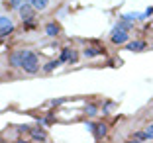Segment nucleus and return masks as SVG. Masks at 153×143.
Segmentation results:
<instances>
[{"instance_id": "nucleus-1", "label": "nucleus", "mask_w": 153, "mask_h": 143, "mask_svg": "<svg viewBox=\"0 0 153 143\" xmlns=\"http://www.w3.org/2000/svg\"><path fill=\"white\" fill-rule=\"evenodd\" d=\"M22 69H24L26 73H30V75H33V73H37V71H39V59H37V55L33 53V51L24 49Z\"/></svg>"}, {"instance_id": "nucleus-2", "label": "nucleus", "mask_w": 153, "mask_h": 143, "mask_svg": "<svg viewBox=\"0 0 153 143\" xmlns=\"http://www.w3.org/2000/svg\"><path fill=\"white\" fill-rule=\"evenodd\" d=\"M128 39H130V36H128L126 30H122V27H114V31H112V43L122 45V43H126Z\"/></svg>"}, {"instance_id": "nucleus-3", "label": "nucleus", "mask_w": 153, "mask_h": 143, "mask_svg": "<svg viewBox=\"0 0 153 143\" xmlns=\"http://www.w3.org/2000/svg\"><path fill=\"white\" fill-rule=\"evenodd\" d=\"M18 12H20V16H22L24 22H32V20H33V12H36V8H33L32 4H22V6L18 8Z\"/></svg>"}, {"instance_id": "nucleus-4", "label": "nucleus", "mask_w": 153, "mask_h": 143, "mask_svg": "<svg viewBox=\"0 0 153 143\" xmlns=\"http://www.w3.org/2000/svg\"><path fill=\"white\" fill-rule=\"evenodd\" d=\"M12 30H14V24L10 22V18L0 16V37H6L8 33H12Z\"/></svg>"}, {"instance_id": "nucleus-5", "label": "nucleus", "mask_w": 153, "mask_h": 143, "mask_svg": "<svg viewBox=\"0 0 153 143\" xmlns=\"http://www.w3.org/2000/svg\"><path fill=\"white\" fill-rule=\"evenodd\" d=\"M76 59H79L76 51L71 49V47H65V49L61 51V59H59V61L61 63H76Z\"/></svg>"}, {"instance_id": "nucleus-6", "label": "nucleus", "mask_w": 153, "mask_h": 143, "mask_svg": "<svg viewBox=\"0 0 153 143\" xmlns=\"http://www.w3.org/2000/svg\"><path fill=\"white\" fill-rule=\"evenodd\" d=\"M22 59H24V49H18L10 55V65L16 69H22Z\"/></svg>"}, {"instance_id": "nucleus-7", "label": "nucleus", "mask_w": 153, "mask_h": 143, "mask_svg": "<svg viewBox=\"0 0 153 143\" xmlns=\"http://www.w3.org/2000/svg\"><path fill=\"white\" fill-rule=\"evenodd\" d=\"M130 139H131V141H149V139H153V133H149L147 130H145V131H135Z\"/></svg>"}, {"instance_id": "nucleus-8", "label": "nucleus", "mask_w": 153, "mask_h": 143, "mask_svg": "<svg viewBox=\"0 0 153 143\" xmlns=\"http://www.w3.org/2000/svg\"><path fill=\"white\" fill-rule=\"evenodd\" d=\"M102 53H104V49H102V47H86V49L82 51V55H85L86 59L96 57V55H102Z\"/></svg>"}, {"instance_id": "nucleus-9", "label": "nucleus", "mask_w": 153, "mask_h": 143, "mask_svg": "<svg viewBox=\"0 0 153 143\" xmlns=\"http://www.w3.org/2000/svg\"><path fill=\"white\" fill-rule=\"evenodd\" d=\"M106 130H108V127H106L104 124H96L94 127H92V131H94V137H96V139H102L104 135H106Z\"/></svg>"}, {"instance_id": "nucleus-10", "label": "nucleus", "mask_w": 153, "mask_h": 143, "mask_svg": "<svg viewBox=\"0 0 153 143\" xmlns=\"http://www.w3.org/2000/svg\"><path fill=\"white\" fill-rule=\"evenodd\" d=\"M45 33H47V36L49 37H55V36H59V26L57 24H47V26H45Z\"/></svg>"}, {"instance_id": "nucleus-11", "label": "nucleus", "mask_w": 153, "mask_h": 143, "mask_svg": "<svg viewBox=\"0 0 153 143\" xmlns=\"http://www.w3.org/2000/svg\"><path fill=\"white\" fill-rule=\"evenodd\" d=\"M145 49V41H131L128 43V51H143Z\"/></svg>"}, {"instance_id": "nucleus-12", "label": "nucleus", "mask_w": 153, "mask_h": 143, "mask_svg": "<svg viewBox=\"0 0 153 143\" xmlns=\"http://www.w3.org/2000/svg\"><path fill=\"white\" fill-rule=\"evenodd\" d=\"M30 135H32V139H36V141H45V139H47L45 131H41V130H30Z\"/></svg>"}, {"instance_id": "nucleus-13", "label": "nucleus", "mask_w": 153, "mask_h": 143, "mask_svg": "<svg viewBox=\"0 0 153 143\" xmlns=\"http://www.w3.org/2000/svg\"><path fill=\"white\" fill-rule=\"evenodd\" d=\"M85 114L86 116H96V114H98V108H96L94 104H86L85 106Z\"/></svg>"}, {"instance_id": "nucleus-14", "label": "nucleus", "mask_w": 153, "mask_h": 143, "mask_svg": "<svg viewBox=\"0 0 153 143\" xmlns=\"http://www.w3.org/2000/svg\"><path fill=\"white\" fill-rule=\"evenodd\" d=\"M32 6L36 10H45L47 8V0H32Z\"/></svg>"}, {"instance_id": "nucleus-15", "label": "nucleus", "mask_w": 153, "mask_h": 143, "mask_svg": "<svg viewBox=\"0 0 153 143\" xmlns=\"http://www.w3.org/2000/svg\"><path fill=\"white\" fill-rule=\"evenodd\" d=\"M59 65H61V61H49V63H47V65L43 67V71H45V73H51L53 69H57Z\"/></svg>"}, {"instance_id": "nucleus-16", "label": "nucleus", "mask_w": 153, "mask_h": 143, "mask_svg": "<svg viewBox=\"0 0 153 143\" xmlns=\"http://www.w3.org/2000/svg\"><path fill=\"white\" fill-rule=\"evenodd\" d=\"M22 4H24V0H10V6L12 8H20Z\"/></svg>"}, {"instance_id": "nucleus-17", "label": "nucleus", "mask_w": 153, "mask_h": 143, "mask_svg": "<svg viewBox=\"0 0 153 143\" xmlns=\"http://www.w3.org/2000/svg\"><path fill=\"white\" fill-rule=\"evenodd\" d=\"M147 131H149V133H153V124H149V127H147Z\"/></svg>"}]
</instances>
